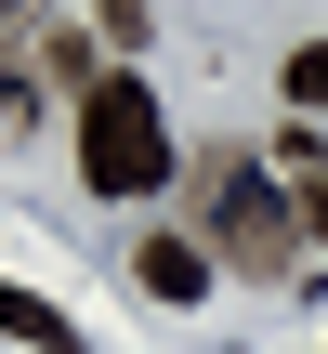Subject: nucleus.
Listing matches in <instances>:
<instances>
[{
	"mask_svg": "<svg viewBox=\"0 0 328 354\" xmlns=\"http://www.w3.org/2000/svg\"><path fill=\"white\" fill-rule=\"evenodd\" d=\"M0 342H26V354H79V315H53L39 289H13V276H0Z\"/></svg>",
	"mask_w": 328,
	"mask_h": 354,
	"instance_id": "20e7f679",
	"label": "nucleus"
},
{
	"mask_svg": "<svg viewBox=\"0 0 328 354\" xmlns=\"http://www.w3.org/2000/svg\"><path fill=\"white\" fill-rule=\"evenodd\" d=\"M26 118H39V79H26V66H13V53H0V145H13V131H26Z\"/></svg>",
	"mask_w": 328,
	"mask_h": 354,
	"instance_id": "423d86ee",
	"label": "nucleus"
},
{
	"mask_svg": "<svg viewBox=\"0 0 328 354\" xmlns=\"http://www.w3.org/2000/svg\"><path fill=\"white\" fill-rule=\"evenodd\" d=\"M289 197H302V236H316V250H328V171H302Z\"/></svg>",
	"mask_w": 328,
	"mask_h": 354,
	"instance_id": "6e6552de",
	"label": "nucleus"
},
{
	"mask_svg": "<svg viewBox=\"0 0 328 354\" xmlns=\"http://www.w3.org/2000/svg\"><path fill=\"white\" fill-rule=\"evenodd\" d=\"M224 263H210V236H131V289L145 302H197Z\"/></svg>",
	"mask_w": 328,
	"mask_h": 354,
	"instance_id": "7ed1b4c3",
	"label": "nucleus"
},
{
	"mask_svg": "<svg viewBox=\"0 0 328 354\" xmlns=\"http://www.w3.org/2000/svg\"><path fill=\"white\" fill-rule=\"evenodd\" d=\"M289 105H302V118L328 105V39H302V53H289Z\"/></svg>",
	"mask_w": 328,
	"mask_h": 354,
	"instance_id": "0eeeda50",
	"label": "nucleus"
},
{
	"mask_svg": "<svg viewBox=\"0 0 328 354\" xmlns=\"http://www.w3.org/2000/svg\"><path fill=\"white\" fill-rule=\"evenodd\" d=\"M197 210H210V250L263 289L302 276V197H276V171L250 145H197Z\"/></svg>",
	"mask_w": 328,
	"mask_h": 354,
	"instance_id": "f257e3e1",
	"label": "nucleus"
},
{
	"mask_svg": "<svg viewBox=\"0 0 328 354\" xmlns=\"http://www.w3.org/2000/svg\"><path fill=\"white\" fill-rule=\"evenodd\" d=\"M39 79H66V92H92L105 66H92V26H39Z\"/></svg>",
	"mask_w": 328,
	"mask_h": 354,
	"instance_id": "39448f33",
	"label": "nucleus"
},
{
	"mask_svg": "<svg viewBox=\"0 0 328 354\" xmlns=\"http://www.w3.org/2000/svg\"><path fill=\"white\" fill-rule=\"evenodd\" d=\"M184 158H171V118H158V92L131 79V66H105L92 92H79V184L92 197H158Z\"/></svg>",
	"mask_w": 328,
	"mask_h": 354,
	"instance_id": "f03ea898",
	"label": "nucleus"
}]
</instances>
